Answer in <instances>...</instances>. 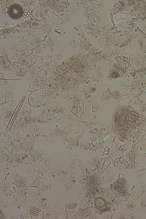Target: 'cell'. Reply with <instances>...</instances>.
Wrapping results in <instances>:
<instances>
[{"label":"cell","instance_id":"6da1fadb","mask_svg":"<svg viewBox=\"0 0 146 219\" xmlns=\"http://www.w3.org/2000/svg\"><path fill=\"white\" fill-rule=\"evenodd\" d=\"M144 117L137 110L128 106H120L113 117L114 132L118 139L124 142L144 124Z\"/></svg>","mask_w":146,"mask_h":219},{"label":"cell","instance_id":"7a4b0ae2","mask_svg":"<svg viewBox=\"0 0 146 219\" xmlns=\"http://www.w3.org/2000/svg\"><path fill=\"white\" fill-rule=\"evenodd\" d=\"M123 71L117 66L114 65L110 69L109 73V76L113 78L119 77L122 74Z\"/></svg>","mask_w":146,"mask_h":219},{"label":"cell","instance_id":"3957f363","mask_svg":"<svg viewBox=\"0 0 146 219\" xmlns=\"http://www.w3.org/2000/svg\"><path fill=\"white\" fill-rule=\"evenodd\" d=\"M79 215L81 218H84L90 216L92 213L91 208L88 206L84 208H80L78 209Z\"/></svg>","mask_w":146,"mask_h":219},{"label":"cell","instance_id":"277c9868","mask_svg":"<svg viewBox=\"0 0 146 219\" xmlns=\"http://www.w3.org/2000/svg\"><path fill=\"white\" fill-rule=\"evenodd\" d=\"M95 204L96 207L99 210H102L105 208V200L102 198H97L96 200Z\"/></svg>","mask_w":146,"mask_h":219},{"label":"cell","instance_id":"5b68a950","mask_svg":"<svg viewBox=\"0 0 146 219\" xmlns=\"http://www.w3.org/2000/svg\"><path fill=\"white\" fill-rule=\"evenodd\" d=\"M29 211L32 216L36 217L38 215V213L41 210L35 206H32L30 208Z\"/></svg>","mask_w":146,"mask_h":219}]
</instances>
